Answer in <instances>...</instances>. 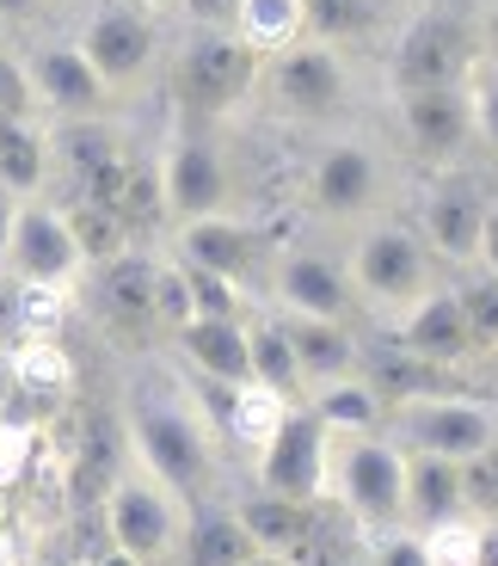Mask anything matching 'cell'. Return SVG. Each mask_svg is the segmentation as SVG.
Wrapping results in <instances>:
<instances>
[{"label":"cell","mask_w":498,"mask_h":566,"mask_svg":"<svg viewBox=\"0 0 498 566\" xmlns=\"http://www.w3.org/2000/svg\"><path fill=\"white\" fill-rule=\"evenodd\" d=\"M124 431H129V455L155 481H167L186 505L203 499V486L215 481V431L186 400V388H155V382L136 388L124 412Z\"/></svg>","instance_id":"obj_1"},{"label":"cell","mask_w":498,"mask_h":566,"mask_svg":"<svg viewBox=\"0 0 498 566\" xmlns=\"http://www.w3.org/2000/svg\"><path fill=\"white\" fill-rule=\"evenodd\" d=\"M345 277H351V296L363 308H375L382 321H394L406 302H418L437 283V253L425 247L413 222L400 216H370L357 222V234L345 241Z\"/></svg>","instance_id":"obj_2"},{"label":"cell","mask_w":498,"mask_h":566,"mask_svg":"<svg viewBox=\"0 0 498 566\" xmlns=\"http://www.w3.org/2000/svg\"><path fill=\"white\" fill-rule=\"evenodd\" d=\"M327 493L363 530L406 524V450L375 431H327Z\"/></svg>","instance_id":"obj_3"},{"label":"cell","mask_w":498,"mask_h":566,"mask_svg":"<svg viewBox=\"0 0 498 566\" xmlns=\"http://www.w3.org/2000/svg\"><path fill=\"white\" fill-rule=\"evenodd\" d=\"M258 99L284 124H332V117L351 105V56L345 43H327V38H296L284 43L277 56H258Z\"/></svg>","instance_id":"obj_4"},{"label":"cell","mask_w":498,"mask_h":566,"mask_svg":"<svg viewBox=\"0 0 498 566\" xmlns=\"http://www.w3.org/2000/svg\"><path fill=\"white\" fill-rule=\"evenodd\" d=\"M388 185H394V167H388V148L375 136H327L308 160V210L320 222H370L382 216Z\"/></svg>","instance_id":"obj_5"},{"label":"cell","mask_w":498,"mask_h":566,"mask_svg":"<svg viewBox=\"0 0 498 566\" xmlns=\"http://www.w3.org/2000/svg\"><path fill=\"white\" fill-rule=\"evenodd\" d=\"M480 62V38H474V13L462 0H431L418 7L394 38V62H388V86L413 93V86H456Z\"/></svg>","instance_id":"obj_6"},{"label":"cell","mask_w":498,"mask_h":566,"mask_svg":"<svg viewBox=\"0 0 498 566\" xmlns=\"http://www.w3.org/2000/svg\"><path fill=\"white\" fill-rule=\"evenodd\" d=\"M99 499H105V536H112V548L136 554L142 566L167 560L179 548V536H186V499L172 493L167 481H155L136 455H124V468L112 474V486Z\"/></svg>","instance_id":"obj_7"},{"label":"cell","mask_w":498,"mask_h":566,"mask_svg":"<svg viewBox=\"0 0 498 566\" xmlns=\"http://www.w3.org/2000/svg\"><path fill=\"white\" fill-rule=\"evenodd\" d=\"M258 56L234 31H186L172 56V99L186 117H229L234 105L253 99Z\"/></svg>","instance_id":"obj_8"},{"label":"cell","mask_w":498,"mask_h":566,"mask_svg":"<svg viewBox=\"0 0 498 566\" xmlns=\"http://www.w3.org/2000/svg\"><path fill=\"white\" fill-rule=\"evenodd\" d=\"M81 56L93 62V74L105 81V93H129L142 86L160 62V25H155V7L142 0H99L86 25L74 31Z\"/></svg>","instance_id":"obj_9"},{"label":"cell","mask_w":498,"mask_h":566,"mask_svg":"<svg viewBox=\"0 0 498 566\" xmlns=\"http://www.w3.org/2000/svg\"><path fill=\"white\" fill-rule=\"evenodd\" d=\"M155 179H160V203H167L172 222L234 210V167L222 155V142L198 124H179L167 136V148L155 160Z\"/></svg>","instance_id":"obj_10"},{"label":"cell","mask_w":498,"mask_h":566,"mask_svg":"<svg viewBox=\"0 0 498 566\" xmlns=\"http://www.w3.org/2000/svg\"><path fill=\"white\" fill-rule=\"evenodd\" d=\"M253 474H258V493L327 499V424L308 400L289 407L277 419V431L253 450Z\"/></svg>","instance_id":"obj_11"},{"label":"cell","mask_w":498,"mask_h":566,"mask_svg":"<svg viewBox=\"0 0 498 566\" xmlns=\"http://www.w3.org/2000/svg\"><path fill=\"white\" fill-rule=\"evenodd\" d=\"M388 438L406 443V450H431V455H449V462H474L498 443V419L486 407L462 395H425V400H406L394 407V424Z\"/></svg>","instance_id":"obj_12"},{"label":"cell","mask_w":498,"mask_h":566,"mask_svg":"<svg viewBox=\"0 0 498 566\" xmlns=\"http://www.w3.org/2000/svg\"><path fill=\"white\" fill-rule=\"evenodd\" d=\"M0 271H13V283H56V290H68L86 271L81 247H74V234H68V216L43 198H19Z\"/></svg>","instance_id":"obj_13"},{"label":"cell","mask_w":498,"mask_h":566,"mask_svg":"<svg viewBox=\"0 0 498 566\" xmlns=\"http://www.w3.org/2000/svg\"><path fill=\"white\" fill-rule=\"evenodd\" d=\"M394 117H400V136L418 160L431 167H449L456 155H468L474 142V99H468V81L456 86H413V93H394Z\"/></svg>","instance_id":"obj_14"},{"label":"cell","mask_w":498,"mask_h":566,"mask_svg":"<svg viewBox=\"0 0 498 566\" xmlns=\"http://www.w3.org/2000/svg\"><path fill=\"white\" fill-rule=\"evenodd\" d=\"M19 69H25L31 99L56 117H99L105 99H112L74 38H31L25 50H19Z\"/></svg>","instance_id":"obj_15"},{"label":"cell","mask_w":498,"mask_h":566,"mask_svg":"<svg viewBox=\"0 0 498 566\" xmlns=\"http://www.w3.org/2000/svg\"><path fill=\"white\" fill-rule=\"evenodd\" d=\"M486 198H492V191H480V179H468V172H437V179L418 191L413 228L425 234V247L437 259H449V265H474Z\"/></svg>","instance_id":"obj_16"},{"label":"cell","mask_w":498,"mask_h":566,"mask_svg":"<svg viewBox=\"0 0 498 566\" xmlns=\"http://www.w3.org/2000/svg\"><path fill=\"white\" fill-rule=\"evenodd\" d=\"M271 302L277 314H320V321H351L357 308L345 265L320 247H284L271 259Z\"/></svg>","instance_id":"obj_17"},{"label":"cell","mask_w":498,"mask_h":566,"mask_svg":"<svg viewBox=\"0 0 498 566\" xmlns=\"http://www.w3.org/2000/svg\"><path fill=\"white\" fill-rule=\"evenodd\" d=\"M388 333H394L406 352H418L425 364L437 369H456L474 357V333H468V314H462V296L456 283H431L418 302H406V308L388 321Z\"/></svg>","instance_id":"obj_18"},{"label":"cell","mask_w":498,"mask_h":566,"mask_svg":"<svg viewBox=\"0 0 498 566\" xmlns=\"http://www.w3.org/2000/svg\"><path fill=\"white\" fill-rule=\"evenodd\" d=\"M172 259H186V265H198V271H215V277H229L246 290V277H253V265H258V234L234 210L191 216V222H179V253Z\"/></svg>","instance_id":"obj_19"},{"label":"cell","mask_w":498,"mask_h":566,"mask_svg":"<svg viewBox=\"0 0 498 566\" xmlns=\"http://www.w3.org/2000/svg\"><path fill=\"white\" fill-rule=\"evenodd\" d=\"M277 326H284V339H289V352H296V369H301V382L308 388H327V382H339V376H357V364H363V345H357L351 321L277 314Z\"/></svg>","instance_id":"obj_20"},{"label":"cell","mask_w":498,"mask_h":566,"mask_svg":"<svg viewBox=\"0 0 498 566\" xmlns=\"http://www.w3.org/2000/svg\"><path fill=\"white\" fill-rule=\"evenodd\" d=\"M357 376H363V382L375 388V400H382L388 412L406 407V400L443 395V369H437V364H425L418 352H406V345H400L394 333H382V345H375V352H363Z\"/></svg>","instance_id":"obj_21"},{"label":"cell","mask_w":498,"mask_h":566,"mask_svg":"<svg viewBox=\"0 0 498 566\" xmlns=\"http://www.w3.org/2000/svg\"><path fill=\"white\" fill-rule=\"evenodd\" d=\"M234 517L246 524L253 548H277V554H301L320 530V499H284V493H253L234 505Z\"/></svg>","instance_id":"obj_22"},{"label":"cell","mask_w":498,"mask_h":566,"mask_svg":"<svg viewBox=\"0 0 498 566\" xmlns=\"http://www.w3.org/2000/svg\"><path fill=\"white\" fill-rule=\"evenodd\" d=\"M179 357L198 376L215 382H253V357H246V314L241 321H186L179 333Z\"/></svg>","instance_id":"obj_23"},{"label":"cell","mask_w":498,"mask_h":566,"mask_svg":"<svg viewBox=\"0 0 498 566\" xmlns=\"http://www.w3.org/2000/svg\"><path fill=\"white\" fill-rule=\"evenodd\" d=\"M456 511H462V462L431 455V450H406V517L425 530L437 517H456Z\"/></svg>","instance_id":"obj_24"},{"label":"cell","mask_w":498,"mask_h":566,"mask_svg":"<svg viewBox=\"0 0 498 566\" xmlns=\"http://www.w3.org/2000/svg\"><path fill=\"white\" fill-rule=\"evenodd\" d=\"M246 357H253V382H265L271 395H284V400H308V382H301V369H296V352H289L284 339V326H277V314H246Z\"/></svg>","instance_id":"obj_25"},{"label":"cell","mask_w":498,"mask_h":566,"mask_svg":"<svg viewBox=\"0 0 498 566\" xmlns=\"http://www.w3.org/2000/svg\"><path fill=\"white\" fill-rule=\"evenodd\" d=\"M186 566H241L253 554V536L234 517V505H203L186 517Z\"/></svg>","instance_id":"obj_26"},{"label":"cell","mask_w":498,"mask_h":566,"mask_svg":"<svg viewBox=\"0 0 498 566\" xmlns=\"http://www.w3.org/2000/svg\"><path fill=\"white\" fill-rule=\"evenodd\" d=\"M50 179V136L31 117H0V185L13 198H38Z\"/></svg>","instance_id":"obj_27"},{"label":"cell","mask_w":498,"mask_h":566,"mask_svg":"<svg viewBox=\"0 0 498 566\" xmlns=\"http://www.w3.org/2000/svg\"><path fill=\"white\" fill-rule=\"evenodd\" d=\"M7 376L31 400H68L74 395V357L62 352V339H19L7 352Z\"/></svg>","instance_id":"obj_28"},{"label":"cell","mask_w":498,"mask_h":566,"mask_svg":"<svg viewBox=\"0 0 498 566\" xmlns=\"http://www.w3.org/2000/svg\"><path fill=\"white\" fill-rule=\"evenodd\" d=\"M234 38H241L253 56H277L284 43L308 38V0H241Z\"/></svg>","instance_id":"obj_29"},{"label":"cell","mask_w":498,"mask_h":566,"mask_svg":"<svg viewBox=\"0 0 498 566\" xmlns=\"http://www.w3.org/2000/svg\"><path fill=\"white\" fill-rule=\"evenodd\" d=\"M308 407L320 412L327 431H375V424L388 419V407L375 400V388L363 382V376H339V382H327V388H308Z\"/></svg>","instance_id":"obj_30"},{"label":"cell","mask_w":498,"mask_h":566,"mask_svg":"<svg viewBox=\"0 0 498 566\" xmlns=\"http://www.w3.org/2000/svg\"><path fill=\"white\" fill-rule=\"evenodd\" d=\"M62 216H68V234H74L86 265H112V259L129 253V222L117 210H105V203H93V198H74Z\"/></svg>","instance_id":"obj_31"},{"label":"cell","mask_w":498,"mask_h":566,"mask_svg":"<svg viewBox=\"0 0 498 566\" xmlns=\"http://www.w3.org/2000/svg\"><path fill=\"white\" fill-rule=\"evenodd\" d=\"M105 271V302H112L124 321H155V259H136V253H124V259H112V265H99Z\"/></svg>","instance_id":"obj_32"},{"label":"cell","mask_w":498,"mask_h":566,"mask_svg":"<svg viewBox=\"0 0 498 566\" xmlns=\"http://www.w3.org/2000/svg\"><path fill=\"white\" fill-rule=\"evenodd\" d=\"M289 407H296V400L271 395L265 382H241V388H234V407H229V424H222V431H229L234 443H246V450H258V443L277 431V419H284Z\"/></svg>","instance_id":"obj_33"},{"label":"cell","mask_w":498,"mask_h":566,"mask_svg":"<svg viewBox=\"0 0 498 566\" xmlns=\"http://www.w3.org/2000/svg\"><path fill=\"white\" fill-rule=\"evenodd\" d=\"M382 25V0H308V38L351 43Z\"/></svg>","instance_id":"obj_34"},{"label":"cell","mask_w":498,"mask_h":566,"mask_svg":"<svg viewBox=\"0 0 498 566\" xmlns=\"http://www.w3.org/2000/svg\"><path fill=\"white\" fill-rule=\"evenodd\" d=\"M62 321H68V290H56V283H19L13 290L19 339H56Z\"/></svg>","instance_id":"obj_35"},{"label":"cell","mask_w":498,"mask_h":566,"mask_svg":"<svg viewBox=\"0 0 498 566\" xmlns=\"http://www.w3.org/2000/svg\"><path fill=\"white\" fill-rule=\"evenodd\" d=\"M431 566H480V517L456 511V517H437V524L418 530Z\"/></svg>","instance_id":"obj_36"},{"label":"cell","mask_w":498,"mask_h":566,"mask_svg":"<svg viewBox=\"0 0 498 566\" xmlns=\"http://www.w3.org/2000/svg\"><path fill=\"white\" fill-rule=\"evenodd\" d=\"M462 314H468V333H474V352H492L498 345V271H480V277L456 283Z\"/></svg>","instance_id":"obj_37"},{"label":"cell","mask_w":498,"mask_h":566,"mask_svg":"<svg viewBox=\"0 0 498 566\" xmlns=\"http://www.w3.org/2000/svg\"><path fill=\"white\" fill-rule=\"evenodd\" d=\"M191 314H198V308H191L186 265H179V259H155V321L167 326V333H179Z\"/></svg>","instance_id":"obj_38"},{"label":"cell","mask_w":498,"mask_h":566,"mask_svg":"<svg viewBox=\"0 0 498 566\" xmlns=\"http://www.w3.org/2000/svg\"><path fill=\"white\" fill-rule=\"evenodd\" d=\"M468 99H474V136L498 155V62H474L468 74Z\"/></svg>","instance_id":"obj_39"},{"label":"cell","mask_w":498,"mask_h":566,"mask_svg":"<svg viewBox=\"0 0 498 566\" xmlns=\"http://www.w3.org/2000/svg\"><path fill=\"white\" fill-rule=\"evenodd\" d=\"M31 468V424H19L13 412H0V493L25 481Z\"/></svg>","instance_id":"obj_40"},{"label":"cell","mask_w":498,"mask_h":566,"mask_svg":"<svg viewBox=\"0 0 498 566\" xmlns=\"http://www.w3.org/2000/svg\"><path fill=\"white\" fill-rule=\"evenodd\" d=\"M370 566H431V560H425V542H418V530L394 524V530H375Z\"/></svg>","instance_id":"obj_41"},{"label":"cell","mask_w":498,"mask_h":566,"mask_svg":"<svg viewBox=\"0 0 498 566\" xmlns=\"http://www.w3.org/2000/svg\"><path fill=\"white\" fill-rule=\"evenodd\" d=\"M0 117H38V99L25 86V69H19V50L0 43Z\"/></svg>","instance_id":"obj_42"},{"label":"cell","mask_w":498,"mask_h":566,"mask_svg":"<svg viewBox=\"0 0 498 566\" xmlns=\"http://www.w3.org/2000/svg\"><path fill=\"white\" fill-rule=\"evenodd\" d=\"M179 13H186L191 31H234L241 0H179Z\"/></svg>","instance_id":"obj_43"},{"label":"cell","mask_w":498,"mask_h":566,"mask_svg":"<svg viewBox=\"0 0 498 566\" xmlns=\"http://www.w3.org/2000/svg\"><path fill=\"white\" fill-rule=\"evenodd\" d=\"M474 38H480V56L498 62V0H474Z\"/></svg>","instance_id":"obj_44"},{"label":"cell","mask_w":498,"mask_h":566,"mask_svg":"<svg viewBox=\"0 0 498 566\" xmlns=\"http://www.w3.org/2000/svg\"><path fill=\"white\" fill-rule=\"evenodd\" d=\"M474 265H480V271H498V198H486V216H480V247H474Z\"/></svg>","instance_id":"obj_45"},{"label":"cell","mask_w":498,"mask_h":566,"mask_svg":"<svg viewBox=\"0 0 498 566\" xmlns=\"http://www.w3.org/2000/svg\"><path fill=\"white\" fill-rule=\"evenodd\" d=\"M13 216H19V198L0 185V259H7V234H13Z\"/></svg>","instance_id":"obj_46"},{"label":"cell","mask_w":498,"mask_h":566,"mask_svg":"<svg viewBox=\"0 0 498 566\" xmlns=\"http://www.w3.org/2000/svg\"><path fill=\"white\" fill-rule=\"evenodd\" d=\"M38 7L43 0H0V19L7 25H25V19H38Z\"/></svg>","instance_id":"obj_47"},{"label":"cell","mask_w":498,"mask_h":566,"mask_svg":"<svg viewBox=\"0 0 498 566\" xmlns=\"http://www.w3.org/2000/svg\"><path fill=\"white\" fill-rule=\"evenodd\" d=\"M241 566H301V560H296V554H277V548H253Z\"/></svg>","instance_id":"obj_48"},{"label":"cell","mask_w":498,"mask_h":566,"mask_svg":"<svg viewBox=\"0 0 498 566\" xmlns=\"http://www.w3.org/2000/svg\"><path fill=\"white\" fill-rule=\"evenodd\" d=\"M93 566H142V560H136V554H124V548H105Z\"/></svg>","instance_id":"obj_49"},{"label":"cell","mask_w":498,"mask_h":566,"mask_svg":"<svg viewBox=\"0 0 498 566\" xmlns=\"http://www.w3.org/2000/svg\"><path fill=\"white\" fill-rule=\"evenodd\" d=\"M7 31H13V25H7V19H0V43H7Z\"/></svg>","instance_id":"obj_50"},{"label":"cell","mask_w":498,"mask_h":566,"mask_svg":"<svg viewBox=\"0 0 498 566\" xmlns=\"http://www.w3.org/2000/svg\"><path fill=\"white\" fill-rule=\"evenodd\" d=\"M480 357H492V364H498V345H492V352H480Z\"/></svg>","instance_id":"obj_51"},{"label":"cell","mask_w":498,"mask_h":566,"mask_svg":"<svg viewBox=\"0 0 498 566\" xmlns=\"http://www.w3.org/2000/svg\"><path fill=\"white\" fill-rule=\"evenodd\" d=\"M142 7H160V0H142Z\"/></svg>","instance_id":"obj_52"},{"label":"cell","mask_w":498,"mask_h":566,"mask_svg":"<svg viewBox=\"0 0 498 566\" xmlns=\"http://www.w3.org/2000/svg\"><path fill=\"white\" fill-rule=\"evenodd\" d=\"M492 462H498V443H492Z\"/></svg>","instance_id":"obj_53"}]
</instances>
